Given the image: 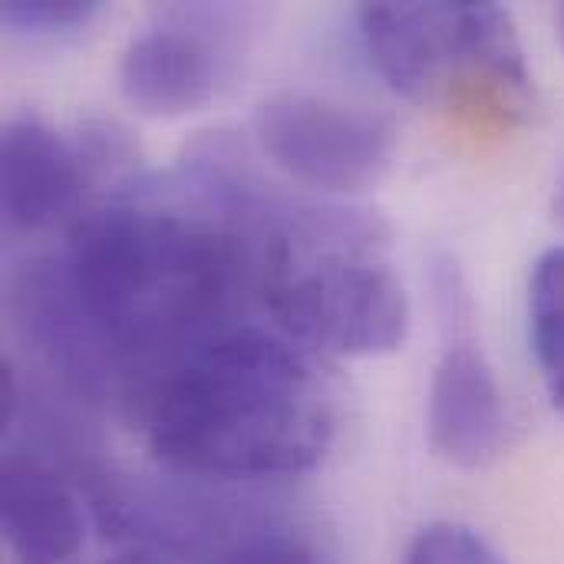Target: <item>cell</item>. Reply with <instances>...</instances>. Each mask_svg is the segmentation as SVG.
I'll list each match as a JSON object with an SVG mask.
<instances>
[{
	"mask_svg": "<svg viewBox=\"0 0 564 564\" xmlns=\"http://www.w3.org/2000/svg\"><path fill=\"white\" fill-rule=\"evenodd\" d=\"M96 175L89 149L40 116H13L0 135V208L13 235L53 228L79 212Z\"/></svg>",
	"mask_w": 564,
	"mask_h": 564,
	"instance_id": "obj_6",
	"label": "cell"
},
{
	"mask_svg": "<svg viewBox=\"0 0 564 564\" xmlns=\"http://www.w3.org/2000/svg\"><path fill=\"white\" fill-rule=\"evenodd\" d=\"M426 430L433 449L459 469H482L509 449L506 393L489 357L466 330H456L443 347L430 383Z\"/></svg>",
	"mask_w": 564,
	"mask_h": 564,
	"instance_id": "obj_7",
	"label": "cell"
},
{
	"mask_svg": "<svg viewBox=\"0 0 564 564\" xmlns=\"http://www.w3.org/2000/svg\"><path fill=\"white\" fill-rule=\"evenodd\" d=\"M225 66L228 56L215 33L182 13L132 36L119 59V93L145 116L175 119L215 99Z\"/></svg>",
	"mask_w": 564,
	"mask_h": 564,
	"instance_id": "obj_8",
	"label": "cell"
},
{
	"mask_svg": "<svg viewBox=\"0 0 564 564\" xmlns=\"http://www.w3.org/2000/svg\"><path fill=\"white\" fill-rule=\"evenodd\" d=\"M251 126L281 172L324 192H364L397 155V129L387 116L314 93L284 89L261 99Z\"/></svg>",
	"mask_w": 564,
	"mask_h": 564,
	"instance_id": "obj_5",
	"label": "cell"
},
{
	"mask_svg": "<svg viewBox=\"0 0 564 564\" xmlns=\"http://www.w3.org/2000/svg\"><path fill=\"white\" fill-rule=\"evenodd\" d=\"M555 33H558V43H562L564 50V3L555 10Z\"/></svg>",
	"mask_w": 564,
	"mask_h": 564,
	"instance_id": "obj_15",
	"label": "cell"
},
{
	"mask_svg": "<svg viewBox=\"0 0 564 564\" xmlns=\"http://www.w3.org/2000/svg\"><path fill=\"white\" fill-rule=\"evenodd\" d=\"M0 519L23 564L73 562L86 542V516L73 486L40 456L7 453L0 469Z\"/></svg>",
	"mask_w": 564,
	"mask_h": 564,
	"instance_id": "obj_9",
	"label": "cell"
},
{
	"mask_svg": "<svg viewBox=\"0 0 564 564\" xmlns=\"http://www.w3.org/2000/svg\"><path fill=\"white\" fill-rule=\"evenodd\" d=\"M360 36L377 73L413 102L522 122L535 102L512 13L499 3H364Z\"/></svg>",
	"mask_w": 564,
	"mask_h": 564,
	"instance_id": "obj_4",
	"label": "cell"
},
{
	"mask_svg": "<svg viewBox=\"0 0 564 564\" xmlns=\"http://www.w3.org/2000/svg\"><path fill=\"white\" fill-rule=\"evenodd\" d=\"M261 297L291 344L327 357L393 354L410 327V297L383 254V231L357 212L274 221Z\"/></svg>",
	"mask_w": 564,
	"mask_h": 564,
	"instance_id": "obj_3",
	"label": "cell"
},
{
	"mask_svg": "<svg viewBox=\"0 0 564 564\" xmlns=\"http://www.w3.org/2000/svg\"><path fill=\"white\" fill-rule=\"evenodd\" d=\"M529 334L549 400L564 416V245L549 248L532 268Z\"/></svg>",
	"mask_w": 564,
	"mask_h": 564,
	"instance_id": "obj_10",
	"label": "cell"
},
{
	"mask_svg": "<svg viewBox=\"0 0 564 564\" xmlns=\"http://www.w3.org/2000/svg\"><path fill=\"white\" fill-rule=\"evenodd\" d=\"M149 453L195 479L254 482L314 469L334 440L330 397L284 334L235 324L135 397Z\"/></svg>",
	"mask_w": 564,
	"mask_h": 564,
	"instance_id": "obj_2",
	"label": "cell"
},
{
	"mask_svg": "<svg viewBox=\"0 0 564 564\" xmlns=\"http://www.w3.org/2000/svg\"><path fill=\"white\" fill-rule=\"evenodd\" d=\"M225 162L205 152L188 165L192 188L79 215L56 258H33L10 278L17 324L63 380L135 397L261 294L278 218Z\"/></svg>",
	"mask_w": 564,
	"mask_h": 564,
	"instance_id": "obj_1",
	"label": "cell"
},
{
	"mask_svg": "<svg viewBox=\"0 0 564 564\" xmlns=\"http://www.w3.org/2000/svg\"><path fill=\"white\" fill-rule=\"evenodd\" d=\"M208 564H327L324 555L301 535L284 529H241L218 539L208 552Z\"/></svg>",
	"mask_w": 564,
	"mask_h": 564,
	"instance_id": "obj_11",
	"label": "cell"
},
{
	"mask_svg": "<svg viewBox=\"0 0 564 564\" xmlns=\"http://www.w3.org/2000/svg\"><path fill=\"white\" fill-rule=\"evenodd\" d=\"M406 564H509L489 539H482L476 529L469 525H456V522H436L426 525L410 552Z\"/></svg>",
	"mask_w": 564,
	"mask_h": 564,
	"instance_id": "obj_12",
	"label": "cell"
},
{
	"mask_svg": "<svg viewBox=\"0 0 564 564\" xmlns=\"http://www.w3.org/2000/svg\"><path fill=\"white\" fill-rule=\"evenodd\" d=\"M555 215L564 221V172L558 178V188H555Z\"/></svg>",
	"mask_w": 564,
	"mask_h": 564,
	"instance_id": "obj_14",
	"label": "cell"
},
{
	"mask_svg": "<svg viewBox=\"0 0 564 564\" xmlns=\"http://www.w3.org/2000/svg\"><path fill=\"white\" fill-rule=\"evenodd\" d=\"M99 13L96 0H10L0 20L17 36H63Z\"/></svg>",
	"mask_w": 564,
	"mask_h": 564,
	"instance_id": "obj_13",
	"label": "cell"
}]
</instances>
